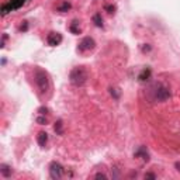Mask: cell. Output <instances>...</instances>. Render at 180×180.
<instances>
[{"mask_svg": "<svg viewBox=\"0 0 180 180\" xmlns=\"http://www.w3.org/2000/svg\"><path fill=\"white\" fill-rule=\"evenodd\" d=\"M70 3H68V1H64L62 4L58 7V11H61V13H65V11H68V10H70Z\"/></svg>", "mask_w": 180, "mask_h": 180, "instance_id": "cell-13", "label": "cell"}, {"mask_svg": "<svg viewBox=\"0 0 180 180\" xmlns=\"http://www.w3.org/2000/svg\"><path fill=\"white\" fill-rule=\"evenodd\" d=\"M149 78H151V69H149V68L143 69L142 72L139 73V76H138V79L141 80V82H145V80H148Z\"/></svg>", "mask_w": 180, "mask_h": 180, "instance_id": "cell-11", "label": "cell"}, {"mask_svg": "<svg viewBox=\"0 0 180 180\" xmlns=\"http://www.w3.org/2000/svg\"><path fill=\"white\" fill-rule=\"evenodd\" d=\"M93 21H94V24L97 27H103V18H101L100 14H94V17H93Z\"/></svg>", "mask_w": 180, "mask_h": 180, "instance_id": "cell-15", "label": "cell"}, {"mask_svg": "<svg viewBox=\"0 0 180 180\" xmlns=\"http://www.w3.org/2000/svg\"><path fill=\"white\" fill-rule=\"evenodd\" d=\"M94 177H96V179H103V180H106V179H107V176L104 175V173H97V175H96Z\"/></svg>", "mask_w": 180, "mask_h": 180, "instance_id": "cell-21", "label": "cell"}, {"mask_svg": "<svg viewBox=\"0 0 180 180\" xmlns=\"http://www.w3.org/2000/svg\"><path fill=\"white\" fill-rule=\"evenodd\" d=\"M64 173H65V170L61 163L52 162V163L49 165V176H51V179H53V180L62 179L64 177Z\"/></svg>", "mask_w": 180, "mask_h": 180, "instance_id": "cell-4", "label": "cell"}, {"mask_svg": "<svg viewBox=\"0 0 180 180\" xmlns=\"http://www.w3.org/2000/svg\"><path fill=\"white\" fill-rule=\"evenodd\" d=\"M87 78H89V73H87L85 66H76L69 73L70 83L73 86H76V87H80V86L85 85L86 82H87Z\"/></svg>", "mask_w": 180, "mask_h": 180, "instance_id": "cell-1", "label": "cell"}, {"mask_svg": "<svg viewBox=\"0 0 180 180\" xmlns=\"http://www.w3.org/2000/svg\"><path fill=\"white\" fill-rule=\"evenodd\" d=\"M149 90L152 91V100L154 101H166L170 97L169 89L162 83H155V85L151 86Z\"/></svg>", "mask_w": 180, "mask_h": 180, "instance_id": "cell-3", "label": "cell"}, {"mask_svg": "<svg viewBox=\"0 0 180 180\" xmlns=\"http://www.w3.org/2000/svg\"><path fill=\"white\" fill-rule=\"evenodd\" d=\"M134 156H135V158H139V156H141V158L143 159V162H149V159H151V158H149L148 151L143 148V146H139V148H138V151L134 154Z\"/></svg>", "mask_w": 180, "mask_h": 180, "instance_id": "cell-8", "label": "cell"}, {"mask_svg": "<svg viewBox=\"0 0 180 180\" xmlns=\"http://www.w3.org/2000/svg\"><path fill=\"white\" fill-rule=\"evenodd\" d=\"M145 179H156V176H155L154 173H146V175H145Z\"/></svg>", "mask_w": 180, "mask_h": 180, "instance_id": "cell-22", "label": "cell"}, {"mask_svg": "<svg viewBox=\"0 0 180 180\" xmlns=\"http://www.w3.org/2000/svg\"><path fill=\"white\" fill-rule=\"evenodd\" d=\"M94 47H96L94 40H93V38H90V37H86V38H83V40L79 42V45H78V52L91 51V49H94Z\"/></svg>", "mask_w": 180, "mask_h": 180, "instance_id": "cell-6", "label": "cell"}, {"mask_svg": "<svg viewBox=\"0 0 180 180\" xmlns=\"http://www.w3.org/2000/svg\"><path fill=\"white\" fill-rule=\"evenodd\" d=\"M78 24H79L78 21H73V23H72V26H70V31L73 32V34H79V32H80V28H78V27H76Z\"/></svg>", "mask_w": 180, "mask_h": 180, "instance_id": "cell-16", "label": "cell"}, {"mask_svg": "<svg viewBox=\"0 0 180 180\" xmlns=\"http://www.w3.org/2000/svg\"><path fill=\"white\" fill-rule=\"evenodd\" d=\"M175 166H176V169H177V170H179V172H180V162H176V163H175Z\"/></svg>", "mask_w": 180, "mask_h": 180, "instance_id": "cell-24", "label": "cell"}, {"mask_svg": "<svg viewBox=\"0 0 180 180\" xmlns=\"http://www.w3.org/2000/svg\"><path fill=\"white\" fill-rule=\"evenodd\" d=\"M110 94L113 96L114 100H118L120 99V90L117 89V87H110Z\"/></svg>", "mask_w": 180, "mask_h": 180, "instance_id": "cell-14", "label": "cell"}, {"mask_svg": "<svg viewBox=\"0 0 180 180\" xmlns=\"http://www.w3.org/2000/svg\"><path fill=\"white\" fill-rule=\"evenodd\" d=\"M106 10L111 14V13H114V10H116V6H106Z\"/></svg>", "mask_w": 180, "mask_h": 180, "instance_id": "cell-19", "label": "cell"}, {"mask_svg": "<svg viewBox=\"0 0 180 180\" xmlns=\"http://www.w3.org/2000/svg\"><path fill=\"white\" fill-rule=\"evenodd\" d=\"M0 173H1L3 177H10L11 173H13V170H11V168L9 166V165L1 163L0 165Z\"/></svg>", "mask_w": 180, "mask_h": 180, "instance_id": "cell-9", "label": "cell"}, {"mask_svg": "<svg viewBox=\"0 0 180 180\" xmlns=\"http://www.w3.org/2000/svg\"><path fill=\"white\" fill-rule=\"evenodd\" d=\"M37 141H38V143H40V145H41V146L44 148V146L47 145V142H48V134L44 132V131H41V132L38 134Z\"/></svg>", "mask_w": 180, "mask_h": 180, "instance_id": "cell-10", "label": "cell"}, {"mask_svg": "<svg viewBox=\"0 0 180 180\" xmlns=\"http://www.w3.org/2000/svg\"><path fill=\"white\" fill-rule=\"evenodd\" d=\"M47 42L51 45V47H56L62 42V35L59 32H49L47 37Z\"/></svg>", "mask_w": 180, "mask_h": 180, "instance_id": "cell-7", "label": "cell"}, {"mask_svg": "<svg viewBox=\"0 0 180 180\" xmlns=\"http://www.w3.org/2000/svg\"><path fill=\"white\" fill-rule=\"evenodd\" d=\"M27 28H28V24H27V21H24V24L20 27V30H21V31H27Z\"/></svg>", "mask_w": 180, "mask_h": 180, "instance_id": "cell-23", "label": "cell"}, {"mask_svg": "<svg viewBox=\"0 0 180 180\" xmlns=\"http://www.w3.org/2000/svg\"><path fill=\"white\" fill-rule=\"evenodd\" d=\"M37 122H38V124H41V125H45V124L48 122V120H47V117H38Z\"/></svg>", "mask_w": 180, "mask_h": 180, "instance_id": "cell-17", "label": "cell"}, {"mask_svg": "<svg viewBox=\"0 0 180 180\" xmlns=\"http://www.w3.org/2000/svg\"><path fill=\"white\" fill-rule=\"evenodd\" d=\"M141 49H142V52H149V51L152 49V47H151L149 44H145V45H142V48H141Z\"/></svg>", "mask_w": 180, "mask_h": 180, "instance_id": "cell-18", "label": "cell"}, {"mask_svg": "<svg viewBox=\"0 0 180 180\" xmlns=\"http://www.w3.org/2000/svg\"><path fill=\"white\" fill-rule=\"evenodd\" d=\"M26 3V0H10L9 3H6V4L1 6V16L4 17L7 13H10L13 10H17V9H20L23 4Z\"/></svg>", "mask_w": 180, "mask_h": 180, "instance_id": "cell-5", "label": "cell"}, {"mask_svg": "<svg viewBox=\"0 0 180 180\" xmlns=\"http://www.w3.org/2000/svg\"><path fill=\"white\" fill-rule=\"evenodd\" d=\"M38 113H40V114H42V116H45V114L48 113V108H47V107H41V108L38 110Z\"/></svg>", "mask_w": 180, "mask_h": 180, "instance_id": "cell-20", "label": "cell"}, {"mask_svg": "<svg viewBox=\"0 0 180 180\" xmlns=\"http://www.w3.org/2000/svg\"><path fill=\"white\" fill-rule=\"evenodd\" d=\"M53 130H55V132L58 134V135H62V132H64V124H62V121H61V120H58V121L55 122V127H53Z\"/></svg>", "mask_w": 180, "mask_h": 180, "instance_id": "cell-12", "label": "cell"}, {"mask_svg": "<svg viewBox=\"0 0 180 180\" xmlns=\"http://www.w3.org/2000/svg\"><path fill=\"white\" fill-rule=\"evenodd\" d=\"M34 80H35V85H37L38 90L41 94H45L49 91L51 89V83H49V78H48V73L42 69H35L34 70Z\"/></svg>", "mask_w": 180, "mask_h": 180, "instance_id": "cell-2", "label": "cell"}]
</instances>
